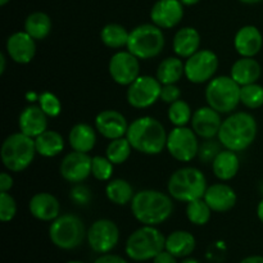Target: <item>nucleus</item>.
Returning <instances> with one entry per match:
<instances>
[{
    "instance_id": "f257e3e1",
    "label": "nucleus",
    "mask_w": 263,
    "mask_h": 263,
    "mask_svg": "<svg viewBox=\"0 0 263 263\" xmlns=\"http://www.w3.org/2000/svg\"><path fill=\"white\" fill-rule=\"evenodd\" d=\"M130 204L134 217L143 225L158 226L174 213L172 197L159 190H140L135 193Z\"/></svg>"
},
{
    "instance_id": "f03ea898",
    "label": "nucleus",
    "mask_w": 263,
    "mask_h": 263,
    "mask_svg": "<svg viewBox=\"0 0 263 263\" xmlns=\"http://www.w3.org/2000/svg\"><path fill=\"white\" fill-rule=\"evenodd\" d=\"M167 136L164 126L151 116L136 118L126 134L134 151L146 156L161 154L167 145Z\"/></svg>"
},
{
    "instance_id": "7ed1b4c3",
    "label": "nucleus",
    "mask_w": 263,
    "mask_h": 263,
    "mask_svg": "<svg viewBox=\"0 0 263 263\" xmlns=\"http://www.w3.org/2000/svg\"><path fill=\"white\" fill-rule=\"evenodd\" d=\"M257 121L251 113H231L222 121L217 138L225 149L233 152H243L253 144L257 138Z\"/></svg>"
},
{
    "instance_id": "20e7f679",
    "label": "nucleus",
    "mask_w": 263,
    "mask_h": 263,
    "mask_svg": "<svg viewBox=\"0 0 263 263\" xmlns=\"http://www.w3.org/2000/svg\"><path fill=\"white\" fill-rule=\"evenodd\" d=\"M208 189L207 179L200 170L195 167H182L171 175L167 190L172 199L189 203L204 197Z\"/></svg>"
},
{
    "instance_id": "39448f33",
    "label": "nucleus",
    "mask_w": 263,
    "mask_h": 263,
    "mask_svg": "<svg viewBox=\"0 0 263 263\" xmlns=\"http://www.w3.org/2000/svg\"><path fill=\"white\" fill-rule=\"evenodd\" d=\"M35 139L15 133L3 141L0 157L5 168L9 172H22L32 163L36 156Z\"/></svg>"
},
{
    "instance_id": "423d86ee",
    "label": "nucleus",
    "mask_w": 263,
    "mask_h": 263,
    "mask_svg": "<svg viewBox=\"0 0 263 263\" xmlns=\"http://www.w3.org/2000/svg\"><path fill=\"white\" fill-rule=\"evenodd\" d=\"M166 248V238L156 226L144 225L128 236L125 251L128 258L136 262L148 261Z\"/></svg>"
},
{
    "instance_id": "0eeeda50",
    "label": "nucleus",
    "mask_w": 263,
    "mask_h": 263,
    "mask_svg": "<svg viewBox=\"0 0 263 263\" xmlns=\"http://www.w3.org/2000/svg\"><path fill=\"white\" fill-rule=\"evenodd\" d=\"M166 39L162 28L154 23H144L130 31L127 50L139 59L148 61L156 58L163 51Z\"/></svg>"
},
{
    "instance_id": "6e6552de",
    "label": "nucleus",
    "mask_w": 263,
    "mask_h": 263,
    "mask_svg": "<svg viewBox=\"0 0 263 263\" xmlns=\"http://www.w3.org/2000/svg\"><path fill=\"white\" fill-rule=\"evenodd\" d=\"M241 86L231 76L213 77L207 82L205 100L218 113H233L240 103Z\"/></svg>"
},
{
    "instance_id": "1a4fd4ad",
    "label": "nucleus",
    "mask_w": 263,
    "mask_h": 263,
    "mask_svg": "<svg viewBox=\"0 0 263 263\" xmlns=\"http://www.w3.org/2000/svg\"><path fill=\"white\" fill-rule=\"evenodd\" d=\"M87 236L81 218L72 213L59 215L49 228V238L51 243L64 251H71L84 243Z\"/></svg>"
},
{
    "instance_id": "9d476101",
    "label": "nucleus",
    "mask_w": 263,
    "mask_h": 263,
    "mask_svg": "<svg viewBox=\"0 0 263 263\" xmlns=\"http://www.w3.org/2000/svg\"><path fill=\"white\" fill-rule=\"evenodd\" d=\"M166 149L171 154L172 158L179 162H190L198 156L199 152V141L198 135L193 128L175 127L167 136Z\"/></svg>"
},
{
    "instance_id": "9b49d317",
    "label": "nucleus",
    "mask_w": 263,
    "mask_h": 263,
    "mask_svg": "<svg viewBox=\"0 0 263 263\" xmlns=\"http://www.w3.org/2000/svg\"><path fill=\"white\" fill-rule=\"evenodd\" d=\"M218 57L210 49H199L185 62V77L192 84H205L215 77Z\"/></svg>"
},
{
    "instance_id": "f8f14e48",
    "label": "nucleus",
    "mask_w": 263,
    "mask_h": 263,
    "mask_svg": "<svg viewBox=\"0 0 263 263\" xmlns=\"http://www.w3.org/2000/svg\"><path fill=\"white\" fill-rule=\"evenodd\" d=\"M162 84L157 77L144 74L127 86L126 99L131 107L136 109H145L152 107L161 98Z\"/></svg>"
},
{
    "instance_id": "ddd939ff",
    "label": "nucleus",
    "mask_w": 263,
    "mask_h": 263,
    "mask_svg": "<svg viewBox=\"0 0 263 263\" xmlns=\"http://www.w3.org/2000/svg\"><path fill=\"white\" fill-rule=\"evenodd\" d=\"M86 238L92 251L100 254H105L109 253L118 244L120 230L112 220L100 218L90 226Z\"/></svg>"
},
{
    "instance_id": "4468645a",
    "label": "nucleus",
    "mask_w": 263,
    "mask_h": 263,
    "mask_svg": "<svg viewBox=\"0 0 263 263\" xmlns=\"http://www.w3.org/2000/svg\"><path fill=\"white\" fill-rule=\"evenodd\" d=\"M108 71L116 84L121 86H128L140 76L139 58L128 50L117 51L110 57Z\"/></svg>"
},
{
    "instance_id": "2eb2a0df",
    "label": "nucleus",
    "mask_w": 263,
    "mask_h": 263,
    "mask_svg": "<svg viewBox=\"0 0 263 263\" xmlns=\"http://www.w3.org/2000/svg\"><path fill=\"white\" fill-rule=\"evenodd\" d=\"M92 158L89 153L81 152H71L67 154L61 163L62 177L71 184H81L91 175Z\"/></svg>"
},
{
    "instance_id": "dca6fc26",
    "label": "nucleus",
    "mask_w": 263,
    "mask_h": 263,
    "mask_svg": "<svg viewBox=\"0 0 263 263\" xmlns=\"http://www.w3.org/2000/svg\"><path fill=\"white\" fill-rule=\"evenodd\" d=\"M184 7L180 0H158L152 7V23L162 30L174 28L184 18Z\"/></svg>"
},
{
    "instance_id": "f3484780",
    "label": "nucleus",
    "mask_w": 263,
    "mask_h": 263,
    "mask_svg": "<svg viewBox=\"0 0 263 263\" xmlns=\"http://www.w3.org/2000/svg\"><path fill=\"white\" fill-rule=\"evenodd\" d=\"M128 123L125 116L116 109H105L95 117V128L108 140H115L126 136Z\"/></svg>"
},
{
    "instance_id": "a211bd4d",
    "label": "nucleus",
    "mask_w": 263,
    "mask_h": 263,
    "mask_svg": "<svg viewBox=\"0 0 263 263\" xmlns=\"http://www.w3.org/2000/svg\"><path fill=\"white\" fill-rule=\"evenodd\" d=\"M7 54L13 62L18 64H27L35 58L36 40L26 31L12 33L5 43Z\"/></svg>"
},
{
    "instance_id": "6ab92c4d",
    "label": "nucleus",
    "mask_w": 263,
    "mask_h": 263,
    "mask_svg": "<svg viewBox=\"0 0 263 263\" xmlns=\"http://www.w3.org/2000/svg\"><path fill=\"white\" fill-rule=\"evenodd\" d=\"M192 128L199 138L213 139L220 133L222 120L221 113L213 109L212 107H200L193 113L192 117Z\"/></svg>"
},
{
    "instance_id": "aec40b11",
    "label": "nucleus",
    "mask_w": 263,
    "mask_h": 263,
    "mask_svg": "<svg viewBox=\"0 0 263 263\" xmlns=\"http://www.w3.org/2000/svg\"><path fill=\"white\" fill-rule=\"evenodd\" d=\"M203 198L211 207V210L217 213H223L233 210L238 200L235 190L230 185L222 184V182H217V184L208 186Z\"/></svg>"
},
{
    "instance_id": "412c9836",
    "label": "nucleus",
    "mask_w": 263,
    "mask_h": 263,
    "mask_svg": "<svg viewBox=\"0 0 263 263\" xmlns=\"http://www.w3.org/2000/svg\"><path fill=\"white\" fill-rule=\"evenodd\" d=\"M18 126L21 133L35 139L48 130V116L40 105L31 104L21 112Z\"/></svg>"
},
{
    "instance_id": "4be33fe9",
    "label": "nucleus",
    "mask_w": 263,
    "mask_h": 263,
    "mask_svg": "<svg viewBox=\"0 0 263 263\" xmlns=\"http://www.w3.org/2000/svg\"><path fill=\"white\" fill-rule=\"evenodd\" d=\"M28 210L36 220L51 222L59 216L61 204L50 193H37L30 199Z\"/></svg>"
},
{
    "instance_id": "5701e85b",
    "label": "nucleus",
    "mask_w": 263,
    "mask_h": 263,
    "mask_svg": "<svg viewBox=\"0 0 263 263\" xmlns=\"http://www.w3.org/2000/svg\"><path fill=\"white\" fill-rule=\"evenodd\" d=\"M234 46L241 57H256L263 46L261 31L256 26H243L234 37Z\"/></svg>"
},
{
    "instance_id": "b1692460",
    "label": "nucleus",
    "mask_w": 263,
    "mask_h": 263,
    "mask_svg": "<svg viewBox=\"0 0 263 263\" xmlns=\"http://www.w3.org/2000/svg\"><path fill=\"white\" fill-rule=\"evenodd\" d=\"M200 35L194 27H182L175 33L172 48L175 54L180 58L187 59L199 50Z\"/></svg>"
},
{
    "instance_id": "393cba45",
    "label": "nucleus",
    "mask_w": 263,
    "mask_h": 263,
    "mask_svg": "<svg viewBox=\"0 0 263 263\" xmlns=\"http://www.w3.org/2000/svg\"><path fill=\"white\" fill-rule=\"evenodd\" d=\"M262 74L261 64L254 59V57H241L231 67L230 76L240 86L254 84Z\"/></svg>"
},
{
    "instance_id": "a878e982",
    "label": "nucleus",
    "mask_w": 263,
    "mask_h": 263,
    "mask_svg": "<svg viewBox=\"0 0 263 263\" xmlns=\"http://www.w3.org/2000/svg\"><path fill=\"white\" fill-rule=\"evenodd\" d=\"M240 162L236 152L223 149L216 156L212 162V171L213 175L221 181H229L234 179L239 172Z\"/></svg>"
},
{
    "instance_id": "bb28decb",
    "label": "nucleus",
    "mask_w": 263,
    "mask_h": 263,
    "mask_svg": "<svg viewBox=\"0 0 263 263\" xmlns=\"http://www.w3.org/2000/svg\"><path fill=\"white\" fill-rule=\"evenodd\" d=\"M97 128L87 123H76L69 130L68 143L72 151L81 152V153H89L94 149L97 144Z\"/></svg>"
},
{
    "instance_id": "cd10ccee",
    "label": "nucleus",
    "mask_w": 263,
    "mask_h": 263,
    "mask_svg": "<svg viewBox=\"0 0 263 263\" xmlns=\"http://www.w3.org/2000/svg\"><path fill=\"white\" fill-rule=\"evenodd\" d=\"M197 241L189 231L177 230L166 238V251L174 254L176 258H185L194 252Z\"/></svg>"
},
{
    "instance_id": "c85d7f7f",
    "label": "nucleus",
    "mask_w": 263,
    "mask_h": 263,
    "mask_svg": "<svg viewBox=\"0 0 263 263\" xmlns=\"http://www.w3.org/2000/svg\"><path fill=\"white\" fill-rule=\"evenodd\" d=\"M185 74V63L180 57H168L159 63L156 77L162 85L177 84Z\"/></svg>"
},
{
    "instance_id": "c756f323",
    "label": "nucleus",
    "mask_w": 263,
    "mask_h": 263,
    "mask_svg": "<svg viewBox=\"0 0 263 263\" xmlns=\"http://www.w3.org/2000/svg\"><path fill=\"white\" fill-rule=\"evenodd\" d=\"M35 145L37 154L45 158H53L63 152L64 139L58 131L46 130L35 138Z\"/></svg>"
},
{
    "instance_id": "7c9ffc66",
    "label": "nucleus",
    "mask_w": 263,
    "mask_h": 263,
    "mask_svg": "<svg viewBox=\"0 0 263 263\" xmlns=\"http://www.w3.org/2000/svg\"><path fill=\"white\" fill-rule=\"evenodd\" d=\"M51 18L44 12H33L26 18L25 31L35 40H44L51 32Z\"/></svg>"
},
{
    "instance_id": "2f4dec72",
    "label": "nucleus",
    "mask_w": 263,
    "mask_h": 263,
    "mask_svg": "<svg viewBox=\"0 0 263 263\" xmlns=\"http://www.w3.org/2000/svg\"><path fill=\"white\" fill-rule=\"evenodd\" d=\"M105 195L116 205H126L134 198V189L128 181L123 179L109 180L105 186Z\"/></svg>"
},
{
    "instance_id": "473e14b6",
    "label": "nucleus",
    "mask_w": 263,
    "mask_h": 263,
    "mask_svg": "<svg viewBox=\"0 0 263 263\" xmlns=\"http://www.w3.org/2000/svg\"><path fill=\"white\" fill-rule=\"evenodd\" d=\"M130 32L118 23H109L100 31V40L105 46L110 49H121L127 46Z\"/></svg>"
},
{
    "instance_id": "72a5a7b5",
    "label": "nucleus",
    "mask_w": 263,
    "mask_h": 263,
    "mask_svg": "<svg viewBox=\"0 0 263 263\" xmlns=\"http://www.w3.org/2000/svg\"><path fill=\"white\" fill-rule=\"evenodd\" d=\"M213 211L204 200V198L192 200L186 203V217L193 225L203 226L211 220V215Z\"/></svg>"
},
{
    "instance_id": "f704fd0d",
    "label": "nucleus",
    "mask_w": 263,
    "mask_h": 263,
    "mask_svg": "<svg viewBox=\"0 0 263 263\" xmlns=\"http://www.w3.org/2000/svg\"><path fill=\"white\" fill-rule=\"evenodd\" d=\"M131 151H133V146H131L130 141L127 140L126 136H123V138L110 140L107 149H105V157L115 166L116 164H122L128 159Z\"/></svg>"
},
{
    "instance_id": "c9c22d12",
    "label": "nucleus",
    "mask_w": 263,
    "mask_h": 263,
    "mask_svg": "<svg viewBox=\"0 0 263 263\" xmlns=\"http://www.w3.org/2000/svg\"><path fill=\"white\" fill-rule=\"evenodd\" d=\"M167 116H168L170 122L175 127H184L187 123L192 122L193 112L190 105L185 100L179 99L175 103H172V104H170Z\"/></svg>"
},
{
    "instance_id": "e433bc0d",
    "label": "nucleus",
    "mask_w": 263,
    "mask_h": 263,
    "mask_svg": "<svg viewBox=\"0 0 263 263\" xmlns=\"http://www.w3.org/2000/svg\"><path fill=\"white\" fill-rule=\"evenodd\" d=\"M240 103L249 109H257L263 105V86L257 84H249L241 86Z\"/></svg>"
},
{
    "instance_id": "4c0bfd02",
    "label": "nucleus",
    "mask_w": 263,
    "mask_h": 263,
    "mask_svg": "<svg viewBox=\"0 0 263 263\" xmlns=\"http://www.w3.org/2000/svg\"><path fill=\"white\" fill-rule=\"evenodd\" d=\"M113 166L115 164L107 157L95 156L92 157L91 175L98 181H109L113 175Z\"/></svg>"
},
{
    "instance_id": "58836bf2",
    "label": "nucleus",
    "mask_w": 263,
    "mask_h": 263,
    "mask_svg": "<svg viewBox=\"0 0 263 263\" xmlns=\"http://www.w3.org/2000/svg\"><path fill=\"white\" fill-rule=\"evenodd\" d=\"M39 105L41 107V109L45 112V115L48 117H58L62 112V104L61 100L58 99L57 95H54L53 92L45 91L37 98Z\"/></svg>"
},
{
    "instance_id": "ea45409f",
    "label": "nucleus",
    "mask_w": 263,
    "mask_h": 263,
    "mask_svg": "<svg viewBox=\"0 0 263 263\" xmlns=\"http://www.w3.org/2000/svg\"><path fill=\"white\" fill-rule=\"evenodd\" d=\"M17 213V203L9 193H0V220L9 222Z\"/></svg>"
},
{
    "instance_id": "a19ab883",
    "label": "nucleus",
    "mask_w": 263,
    "mask_h": 263,
    "mask_svg": "<svg viewBox=\"0 0 263 263\" xmlns=\"http://www.w3.org/2000/svg\"><path fill=\"white\" fill-rule=\"evenodd\" d=\"M220 145H222V144H217L213 139H207V140L199 146V152H198V157H199L200 162H203V163L211 162V163H212L213 159L216 158V156L222 151Z\"/></svg>"
},
{
    "instance_id": "79ce46f5",
    "label": "nucleus",
    "mask_w": 263,
    "mask_h": 263,
    "mask_svg": "<svg viewBox=\"0 0 263 263\" xmlns=\"http://www.w3.org/2000/svg\"><path fill=\"white\" fill-rule=\"evenodd\" d=\"M180 98H181V90H180L179 86H176V84L162 85L161 98H159L162 102L167 103V104H172L176 100H179Z\"/></svg>"
},
{
    "instance_id": "37998d69",
    "label": "nucleus",
    "mask_w": 263,
    "mask_h": 263,
    "mask_svg": "<svg viewBox=\"0 0 263 263\" xmlns=\"http://www.w3.org/2000/svg\"><path fill=\"white\" fill-rule=\"evenodd\" d=\"M71 199L79 205L87 204L91 199V192L89 190V187L76 184V186L71 190Z\"/></svg>"
},
{
    "instance_id": "c03bdc74",
    "label": "nucleus",
    "mask_w": 263,
    "mask_h": 263,
    "mask_svg": "<svg viewBox=\"0 0 263 263\" xmlns=\"http://www.w3.org/2000/svg\"><path fill=\"white\" fill-rule=\"evenodd\" d=\"M13 187V177L8 172H2L0 175V193L9 192Z\"/></svg>"
},
{
    "instance_id": "a18cd8bd",
    "label": "nucleus",
    "mask_w": 263,
    "mask_h": 263,
    "mask_svg": "<svg viewBox=\"0 0 263 263\" xmlns=\"http://www.w3.org/2000/svg\"><path fill=\"white\" fill-rule=\"evenodd\" d=\"M94 263H127V262H126V259H123L122 257L117 256V254L105 253V254H102L99 258L95 259Z\"/></svg>"
},
{
    "instance_id": "49530a36",
    "label": "nucleus",
    "mask_w": 263,
    "mask_h": 263,
    "mask_svg": "<svg viewBox=\"0 0 263 263\" xmlns=\"http://www.w3.org/2000/svg\"><path fill=\"white\" fill-rule=\"evenodd\" d=\"M153 263H177L176 257L174 254H171L170 252H167L166 249L162 251L158 256H156L153 258Z\"/></svg>"
},
{
    "instance_id": "de8ad7c7",
    "label": "nucleus",
    "mask_w": 263,
    "mask_h": 263,
    "mask_svg": "<svg viewBox=\"0 0 263 263\" xmlns=\"http://www.w3.org/2000/svg\"><path fill=\"white\" fill-rule=\"evenodd\" d=\"M240 263H263V257L262 256L247 257V258L241 259Z\"/></svg>"
},
{
    "instance_id": "09e8293b",
    "label": "nucleus",
    "mask_w": 263,
    "mask_h": 263,
    "mask_svg": "<svg viewBox=\"0 0 263 263\" xmlns=\"http://www.w3.org/2000/svg\"><path fill=\"white\" fill-rule=\"evenodd\" d=\"M7 68V57L4 53H0V74H3Z\"/></svg>"
},
{
    "instance_id": "8fccbe9b",
    "label": "nucleus",
    "mask_w": 263,
    "mask_h": 263,
    "mask_svg": "<svg viewBox=\"0 0 263 263\" xmlns=\"http://www.w3.org/2000/svg\"><path fill=\"white\" fill-rule=\"evenodd\" d=\"M257 216H258L259 221L263 223V199L257 205Z\"/></svg>"
},
{
    "instance_id": "3c124183",
    "label": "nucleus",
    "mask_w": 263,
    "mask_h": 263,
    "mask_svg": "<svg viewBox=\"0 0 263 263\" xmlns=\"http://www.w3.org/2000/svg\"><path fill=\"white\" fill-rule=\"evenodd\" d=\"M185 7H190V5H195L200 2V0H180Z\"/></svg>"
},
{
    "instance_id": "603ef678",
    "label": "nucleus",
    "mask_w": 263,
    "mask_h": 263,
    "mask_svg": "<svg viewBox=\"0 0 263 263\" xmlns=\"http://www.w3.org/2000/svg\"><path fill=\"white\" fill-rule=\"evenodd\" d=\"M240 3H244V4H248V5H253V4H258L261 3L262 0H239Z\"/></svg>"
},
{
    "instance_id": "864d4df0",
    "label": "nucleus",
    "mask_w": 263,
    "mask_h": 263,
    "mask_svg": "<svg viewBox=\"0 0 263 263\" xmlns=\"http://www.w3.org/2000/svg\"><path fill=\"white\" fill-rule=\"evenodd\" d=\"M181 263H199V262H198L197 259H194V258H185Z\"/></svg>"
},
{
    "instance_id": "5fc2aeb1",
    "label": "nucleus",
    "mask_w": 263,
    "mask_h": 263,
    "mask_svg": "<svg viewBox=\"0 0 263 263\" xmlns=\"http://www.w3.org/2000/svg\"><path fill=\"white\" fill-rule=\"evenodd\" d=\"M9 2L10 0H0V5H2V7H4V5H7Z\"/></svg>"
},
{
    "instance_id": "6e6d98bb",
    "label": "nucleus",
    "mask_w": 263,
    "mask_h": 263,
    "mask_svg": "<svg viewBox=\"0 0 263 263\" xmlns=\"http://www.w3.org/2000/svg\"><path fill=\"white\" fill-rule=\"evenodd\" d=\"M67 263H82V262H79V261H71V262H67Z\"/></svg>"
}]
</instances>
